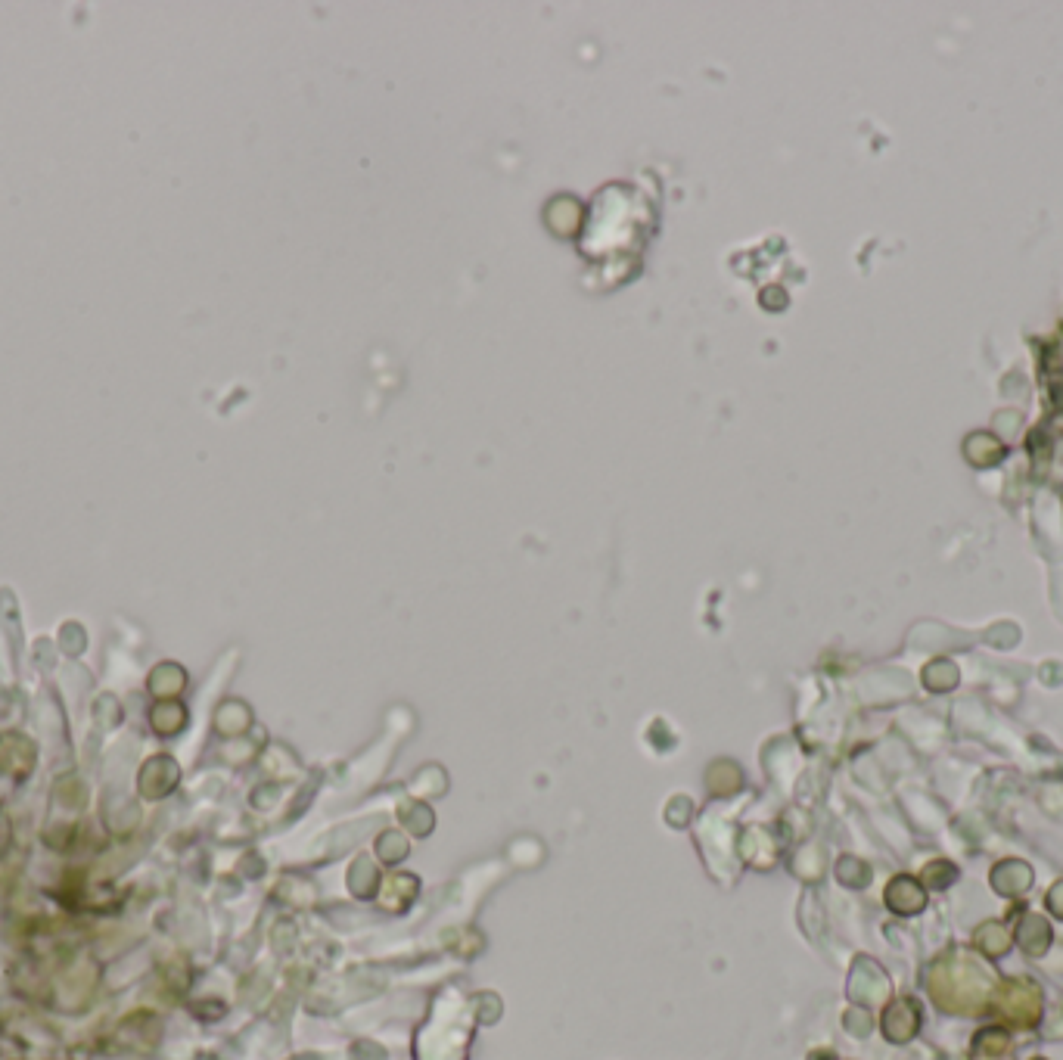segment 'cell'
I'll return each mask as SVG.
<instances>
[{
  "label": "cell",
  "instance_id": "cell-1",
  "mask_svg": "<svg viewBox=\"0 0 1063 1060\" xmlns=\"http://www.w3.org/2000/svg\"><path fill=\"white\" fill-rule=\"evenodd\" d=\"M930 995L942 1011H976L989 995V977L973 961H939L930 973Z\"/></svg>",
  "mask_w": 1063,
  "mask_h": 1060
},
{
  "label": "cell",
  "instance_id": "cell-7",
  "mask_svg": "<svg viewBox=\"0 0 1063 1060\" xmlns=\"http://www.w3.org/2000/svg\"><path fill=\"white\" fill-rule=\"evenodd\" d=\"M1048 905H1051V911H1054V914H1060V918H1063V883H1060L1057 890L1048 896Z\"/></svg>",
  "mask_w": 1063,
  "mask_h": 1060
},
{
  "label": "cell",
  "instance_id": "cell-2",
  "mask_svg": "<svg viewBox=\"0 0 1063 1060\" xmlns=\"http://www.w3.org/2000/svg\"><path fill=\"white\" fill-rule=\"evenodd\" d=\"M995 1014L1011 1026H1032L1042 1017V995L1029 980H1008L995 995Z\"/></svg>",
  "mask_w": 1063,
  "mask_h": 1060
},
{
  "label": "cell",
  "instance_id": "cell-5",
  "mask_svg": "<svg viewBox=\"0 0 1063 1060\" xmlns=\"http://www.w3.org/2000/svg\"><path fill=\"white\" fill-rule=\"evenodd\" d=\"M976 942H980V949H983L986 955H992V958L1004 955V952H1008V945H1011L1008 933H1004L998 924H986L980 933H976Z\"/></svg>",
  "mask_w": 1063,
  "mask_h": 1060
},
{
  "label": "cell",
  "instance_id": "cell-6",
  "mask_svg": "<svg viewBox=\"0 0 1063 1060\" xmlns=\"http://www.w3.org/2000/svg\"><path fill=\"white\" fill-rule=\"evenodd\" d=\"M1008 1045H1011V1039H1008V1033H1004V1029H998V1026H992V1029H983V1033L980 1036H976V1051H980V1054H1004V1051H1008Z\"/></svg>",
  "mask_w": 1063,
  "mask_h": 1060
},
{
  "label": "cell",
  "instance_id": "cell-4",
  "mask_svg": "<svg viewBox=\"0 0 1063 1060\" xmlns=\"http://www.w3.org/2000/svg\"><path fill=\"white\" fill-rule=\"evenodd\" d=\"M1017 939H1020V945H1023V949H1026L1029 955H1042V952L1048 949V942H1051V930H1048V924H1045V921H1039V918H1029V921H1026V927L1017 933Z\"/></svg>",
  "mask_w": 1063,
  "mask_h": 1060
},
{
  "label": "cell",
  "instance_id": "cell-8",
  "mask_svg": "<svg viewBox=\"0 0 1063 1060\" xmlns=\"http://www.w3.org/2000/svg\"><path fill=\"white\" fill-rule=\"evenodd\" d=\"M1036 1060H1042V1057H1036Z\"/></svg>",
  "mask_w": 1063,
  "mask_h": 1060
},
{
  "label": "cell",
  "instance_id": "cell-3",
  "mask_svg": "<svg viewBox=\"0 0 1063 1060\" xmlns=\"http://www.w3.org/2000/svg\"><path fill=\"white\" fill-rule=\"evenodd\" d=\"M883 1026H886V1036L893 1042H908L917 1029H921V1011L914 1008V1001L902 998V1001H896L893 1008H889Z\"/></svg>",
  "mask_w": 1063,
  "mask_h": 1060
}]
</instances>
